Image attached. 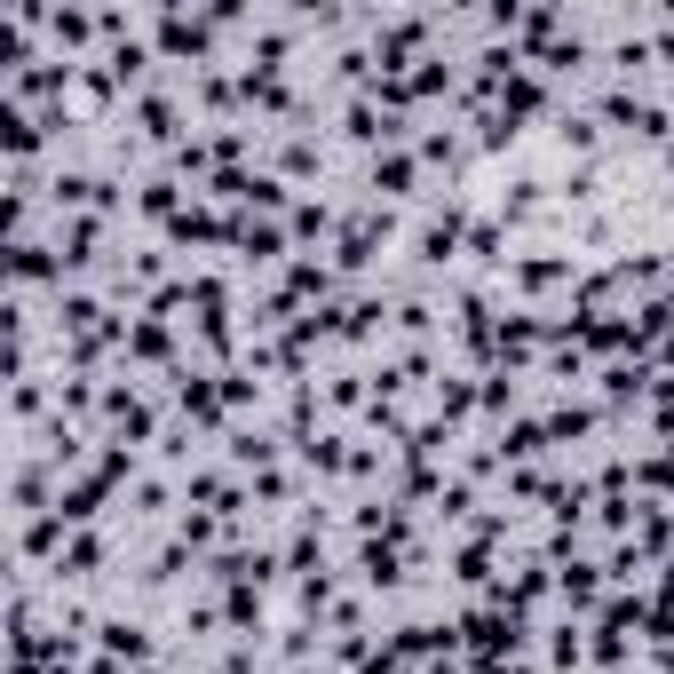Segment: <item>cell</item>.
<instances>
[{
    "label": "cell",
    "instance_id": "1",
    "mask_svg": "<svg viewBox=\"0 0 674 674\" xmlns=\"http://www.w3.org/2000/svg\"><path fill=\"white\" fill-rule=\"evenodd\" d=\"M104 651H112V659H143V635H135V627H104Z\"/></svg>",
    "mask_w": 674,
    "mask_h": 674
}]
</instances>
